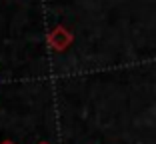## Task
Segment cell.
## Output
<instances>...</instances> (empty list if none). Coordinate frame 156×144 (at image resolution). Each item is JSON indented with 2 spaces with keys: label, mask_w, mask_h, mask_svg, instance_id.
<instances>
[]
</instances>
